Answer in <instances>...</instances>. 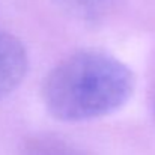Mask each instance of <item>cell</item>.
<instances>
[{
    "label": "cell",
    "mask_w": 155,
    "mask_h": 155,
    "mask_svg": "<svg viewBox=\"0 0 155 155\" xmlns=\"http://www.w3.org/2000/svg\"><path fill=\"white\" fill-rule=\"evenodd\" d=\"M29 66L23 42L9 33H0V100L8 97L23 81Z\"/></svg>",
    "instance_id": "7a4b0ae2"
},
{
    "label": "cell",
    "mask_w": 155,
    "mask_h": 155,
    "mask_svg": "<svg viewBox=\"0 0 155 155\" xmlns=\"http://www.w3.org/2000/svg\"><path fill=\"white\" fill-rule=\"evenodd\" d=\"M136 86L130 66L98 50H83L62 59L42 86L44 105L56 119L80 122L116 111Z\"/></svg>",
    "instance_id": "6da1fadb"
},
{
    "label": "cell",
    "mask_w": 155,
    "mask_h": 155,
    "mask_svg": "<svg viewBox=\"0 0 155 155\" xmlns=\"http://www.w3.org/2000/svg\"><path fill=\"white\" fill-rule=\"evenodd\" d=\"M154 110H155V100H154Z\"/></svg>",
    "instance_id": "5b68a950"
},
{
    "label": "cell",
    "mask_w": 155,
    "mask_h": 155,
    "mask_svg": "<svg viewBox=\"0 0 155 155\" xmlns=\"http://www.w3.org/2000/svg\"><path fill=\"white\" fill-rule=\"evenodd\" d=\"M56 2L71 17L87 23H98L101 20L108 18L119 8H122L125 0H56Z\"/></svg>",
    "instance_id": "3957f363"
},
{
    "label": "cell",
    "mask_w": 155,
    "mask_h": 155,
    "mask_svg": "<svg viewBox=\"0 0 155 155\" xmlns=\"http://www.w3.org/2000/svg\"><path fill=\"white\" fill-rule=\"evenodd\" d=\"M21 155H84L72 145L51 136H36L26 140Z\"/></svg>",
    "instance_id": "277c9868"
}]
</instances>
